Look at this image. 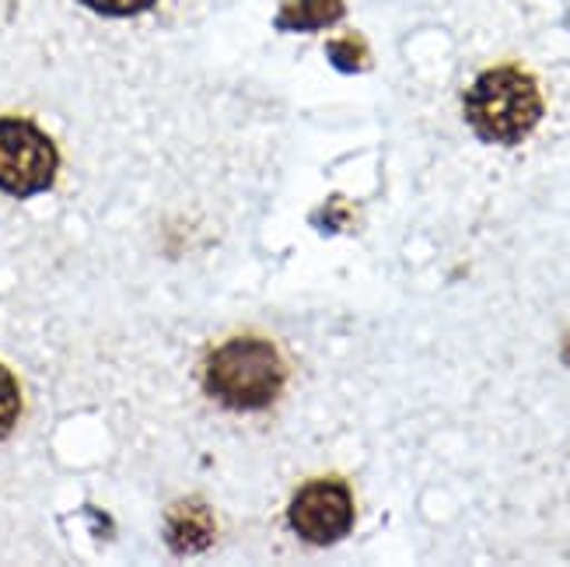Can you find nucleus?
I'll use <instances>...</instances> for the list:
<instances>
[{
    "instance_id": "7ed1b4c3",
    "label": "nucleus",
    "mask_w": 570,
    "mask_h": 567,
    "mask_svg": "<svg viewBox=\"0 0 570 567\" xmlns=\"http://www.w3.org/2000/svg\"><path fill=\"white\" fill-rule=\"evenodd\" d=\"M57 168V144L32 119L0 116V189L11 196H36L53 186Z\"/></svg>"
},
{
    "instance_id": "6e6552de",
    "label": "nucleus",
    "mask_w": 570,
    "mask_h": 567,
    "mask_svg": "<svg viewBox=\"0 0 570 567\" xmlns=\"http://www.w3.org/2000/svg\"><path fill=\"white\" fill-rule=\"evenodd\" d=\"M81 4L98 11V14H109V18H130V14L147 11L155 0H81Z\"/></svg>"
},
{
    "instance_id": "f257e3e1",
    "label": "nucleus",
    "mask_w": 570,
    "mask_h": 567,
    "mask_svg": "<svg viewBox=\"0 0 570 567\" xmlns=\"http://www.w3.org/2000/svg\"><path fill=\"white\" fill-rule=\"evenodd\" d=\"M287 368L281 351L259 336H235L207 358V397L228 410H263L284 389Z\"/></svg>"
},
{
    "instance_id": "39448f33",
    "label": "nucleus",
    "mask_w": 570,
    "mask_h": 567,
    "mask_svg": "<svg viewBox=\"0 0 570 567\" xmlns=\"http://www.w3.org/2000/svg\"><path fill=\"white\" fill-rule=\"evenodd\" d=\"M343 0H284L277 29L284 32H318L343 18Z\"/></svg>"
},
{
    "instance_id": "20e7f679",
    "label": "nucleus",
    "mask_w": 570,
    "mask_h": 567,
    "mask_svg": "<svg viewBox=\"0 0 570 567\" xmlns=\"http://www.w3.org/2000/svg\"><path fill=\"white\" fill-rule=\"evenodd\" d=\"M291 529L315 547H330L354 529V498L343 480H308L291 501Z\"/></svg>"
},
{
    "instance_id": "423d86ee",
    "label": "nucleus",
    "mask_w": 570,
    "mask_h": 567,
    "mask_svg": "<svg viewBox=\"0 0 570 567\" xmlns=\"http://www.w3.org/2000/svg\"><path fill=\"white\" fill-rule=\"evenodd\" d=\"M18 413H21V392L14 375L0 364V438H4L14 424H18Z\"/></svg>"
},
{
    "instance_id": "0eeeda50",
    "label": "nucleus",
    "mask_w": 570,
    "mask_h": 567,
    "mask_svg": "<svg viewBox=\"0 0 570 567\" xmlns=\"http://www.w3.org/2000/svg\"><path fill=\"white\" fill-rule=\"evenodd\" d=\"M330 60H333L340 70L354 74V70H361V67H364L367 53H364L361 39H340V42H330Z\"/></svg>"
},
{
    "instance_id": "f03ea898",
    "label": "nucleus",
    "mask_w": 570,
    "mask_h": 567,
    "mask_svg": "<svg viewBox=\"0 0 570 567\" xmlns=\"http://www.w3.org/2000/svg\"><path fill=\"white\" fill-rule=\"evenodd\" d=\"M465 119L490 144L525 140L542 119L539 85L518 67H490L465 91Z\"/></svg>"
}]
</instances>
